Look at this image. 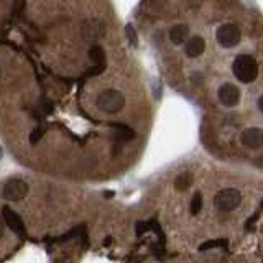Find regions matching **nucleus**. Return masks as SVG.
Returning a JSON list of instances; mask_svg holds the SVG:
<instances>
[{
  "label": "nucleus",
  "mask_w": 263,
  "mask_h": 263,
  "mask_svg": "<svg viewBox=\"0 0 263 263\" xmlns=\"http://www.w3.org/2000/svg\"><path fill=\"white\" fill-rule=\"evenodd\" d=\"M233 74L240 83L248 84L253 83L258 77V63L255 61V58L250 55H240L233 60L232 64Z\"/></svg>",
  "instance_id": "f257e3e1"
},
{
  "label": "nucleus",
  "mask_w": 263,
  "mask_h": 263,
  "mask_svg": "<svg viewBox=\"0 0 263 263\" xmlns=\"http://www.w3.org/2000/svg\"><path fill=\"white\" fill-rule=\"evenodd\" d=\"M96 106L104 114H119L125 107V97L123 94L115 89H107L97 96Z\"/></svg>",
  "instance_id": "f03ea898"
},
{
  "label": "nucleus",
  "mask_w": 263,
  "mask_h": 263,
  "mask_svg": "<svg viewBox=\"0 0 263 263\" xmlns=\"http://www.w3.org/2000/svg\"><path fill=\"white\" fill-rule=\"evenodd\" d=\"M240 202H242V194L233 188L222 189V191H219L214 197V206L217 211H221V213H230Z\"/></svg>",
  "instance_id": "7ed1b4c3"
},
{
  "label": "nucleus",
  "mask_w": 263,
  "mask_h": 263,
  "mask_svg": "<svg viewBox=\"0 0 263 263\" xmlns=\"http://www.w3.org/2000/svg\"><path fill=\"white\" fill-rule=\"evenodd\" d=\"M216 38L222 48H233L240 43V30L233 23H224L217 28Z\"/></svg>",
  "instance_id": "20e7f679"
},
{
  "label": "nucleus",
  "mask_w": 263,
  "mask_h": 263,
  "mask_svg": "<svg viewBox=\"0 0 263 263\" xmlns=\"http://www.w3.org/2000/svg\"><path fill=\"white\" fill-rule=\"evenodd\" d=\"M28 194V185L27 181L20 178L9 179L4 186V197L7 201H21Z\"/></svg>",
  "instance_id": "39448f33"
},
{
  "label": "nucleus",
  "mask_w": 263,
  "mask_h": 263,
  "mask_svg": "<svg viewBox=\"0 0 263 263\" xmlns=\"http://www.w3.org/2000/svg\"><path fill=\"white\" fill-rule=\"evenodd\" d=\"M219 100L224 107H235L240 102V91L237 86H233L230 83H225L219 87Z\"/></svg>",
  "instance_id": "423d86ee"
},
{
  "label": "nucleus",
  "mask_w": 263,
  "mask_h": 263,
  "mask_svg": "<svg viewBox=\"0 0 263 263\" xmlns=\"http://www.w3.org/2000/svg\"><path fill=\"white\" fill-rule=\"evenodd\" d=\"M242 143L250 150H260L263 145V132L258 127H250L242 132Z\"/></svg>",
  "instance_id": "0eeeda50"
},
{
  "label": "nucleus",
  "mask_w": 263,
  "mask_h": 263,
  "mask_svg": "<svg viewBox=\"0 0 263 263\" xmlns=\"http://www.w3.org/2000/svg\"><path fill=\"white\" fill-rule=\"evenodd\" d=\"M2 216H4V222L9 225V229H12L15 233H18V235H23L25 225H23V221H21V217L15 213V211H12L9 206H4Z\"/></svg>",
  "instance_id": "6e6552de"
},
{
  "label": "nucleus",
  "mask_w": 263,
  "mask_h": 263,
  "mask_svg": "<svg viewBox=\"0 0 263 263\" xmlns=\"http://www.w3.org/2000/svg\"><path fill=\"white\" fill-rule=\"evenodd\" d=\"M83 32H84V36L87 40L102 38V36L106 35V27L99 20H89V21H86V23H84Z\"/></svg>",
  "instance_id": "1a4fd4ad"
},
{
  "label": "nucleus",
  "mask_w": 263,
  "mask_h": 263,
  "mask_svg": "<svg viewBox=\"0 0 263 263\" xmlns=\"http://www.w3.org/2000/svg\"><path fill=\"white\" fill-rule=\"evenodd\" d=\"M204 49H206V41H204L201 36H193V38L186 40L185 51L189 58H199Z\"/></svg>",
  "instance_id": "9d476101"
},
{
  "label": "nucleus",
  "mask_w": 263,
  "mask_h": 263,
  "mask_svg": "<svg viewBox=\"0 0 263 263\" xmlns=\"http://www.w3.org/2000/svg\"><path fill=\"white\" fill-rule=\"evenodd\" d=\"M89 58H91V61L96 64V69L92 71V74H99V72L106 69V53H104V49H102V46H99V45L92 46L89 51Z\"/></svg>",
  "instance_id": "9b49d317"
},
{
  "label": "nucleus",
  "mask_w": 263,
  "mask_h": 263,
  "mask_svg": "<svg viewBox=\"0 0 263 263\" xmlns=\"http://www.w3.org/2000/svg\"><path fill=\"white\" fill-rule=\"evenodd\" d=\"M189 28L186 25H174L170 30V40L173 45H182L188 40Z\"/></svg>",
  "instance_id": "f8f14e48"
},
{
  "label": "nucleus",
  "mask_w": 263,
  "mask_h": 263,
  "mask_svg": "<svg viewBox=\"0 0 263 263\" xmlns=\"http://www.w3.org/2000/svg\"><path fill=\"white\" fill-rule=\"evenodd\" d=\"M193 185V174L189 171H185L181 173L179 176L174 179V188L178 189V191H186V189H189V186Z\"/></svg>",
  "instance_id": "ddd939ff"
},
{
  "label": "nucleus",
  "mask_w": 263,
  "mask_h": 263,
  "mask_svg": "<svg viewBox=\"0 0 263 263\" xmlns=\"http://www.w3.org/2000/svg\"><path fill=\"white\" fill-rule=\"evenodd\" d=\"M229 242L225 239H217V240H207V242L201 244L199 250L201 252H207V250H213V248H227Z\"/></svg>",
  "instance_id": "4468645a"
},
{
  "label": "nucleus",
  "mask_w": 263,
  "mask_h": 263,
  "mask_svg": "<svg viewBox=\"0 0 263 263\" xmlns=\"http://www.w3.org/2000/svg\"><path fill=\"white\" fill-rule=\"evenodd\" d=\"M111 125H112L117 132H119L120 137L123 138V140H132V138L135 137L134 130H132L130 127H127V125H123V123H111Z\"/></svg>",
  "instance_id": "2eb2a0df"
},
{
  "label": "nucleus",
  "mask_w": 263,
  "mask_h": 263,
  "mask_svg": "<svg viewBox=\"0 0 263 263\" xmlns=\"http://www.w3.org/2000/svg\"><path fill=\"white\" fill-rule=\"evenodd\" d=\"M201 209H202V196H201V193H194L193 199H191V206H189V211H191L193 216H196V214L201 213Z\"/></svg>",
  "instance_id": "dca6fc26"
},
{
  "label": "nucleus",
  "mask_w": 263,
  "mask_h": 263,
  "mask_svg": "<svg viewBox=\"0 0 263 263\" xmlns=\"http://www.w3.org/2000/svg\"><path fill=\"white\" fill-rule=\"evenodd\" d=\"M125 32H127V38H128V41H130V45H134V46H137V43H138V40H137V33H135V28L132 27V25H127V28H125Z\"/></svg>",
  "instance_id": "f3484780"
},
{
  "label": "nucleus",
  "mask_w": 263,
  "mask_h": 263,
  "mask_svg": "<svg viewBox=\"0 0 263 263\" xmlns=\"http://www.w3.org/2000/svg\"><path fill=\"white\" fill-rule=\"evenodd\" d=\"M43 134H45V132H43V128H35L33 134L30 135V142H32V143H36V142H38L40 138L43 137Z\"/></svg>",
  "instance_id": "a211bd4d"
},
{
  "label": "nucleus",
  "mask_w": 263,
  "mask_h": 263,
  "mask_svg": "<svg viewBox=\"0 0 263 263\" xmlns=\"http://www.w3.org/2000/svg\"><path fill=\"white\" fill-rule=\"evenodd\" d=\"M2 235H4V221L0 219V237H2Z\"/></svg>",
  "instance_id": "6ab92c4d"
},
{
  "label": "nucleus",
  "mask_w": 263,
  "mask_h": 263,
  "mask_svg": "<svg viewBox=\"0 0 263 263\" xmlns=\"http://www.w3.org/2000/svg\"><path fill=\"white\" fill-rule=\"evenodd\" d=\"M0 156H2V150H0Z\"/></svg>",
  "instance_id": "aec40b11"
},
{
  "label": "nucleus",
  "mask_w": 263,
  "mask_h": 263,
  "mask_svg": "<svg viewBox=\"0 0 263 263\" xmlns=\"http://www.w3.org/2000/svg\"><path fill=\"white\" fill-rule=\"evenodd\" d=\"M0 76H2V69H0Z\"/></svg>",
  "instance_id": "412c9836"
}]
</instances>
